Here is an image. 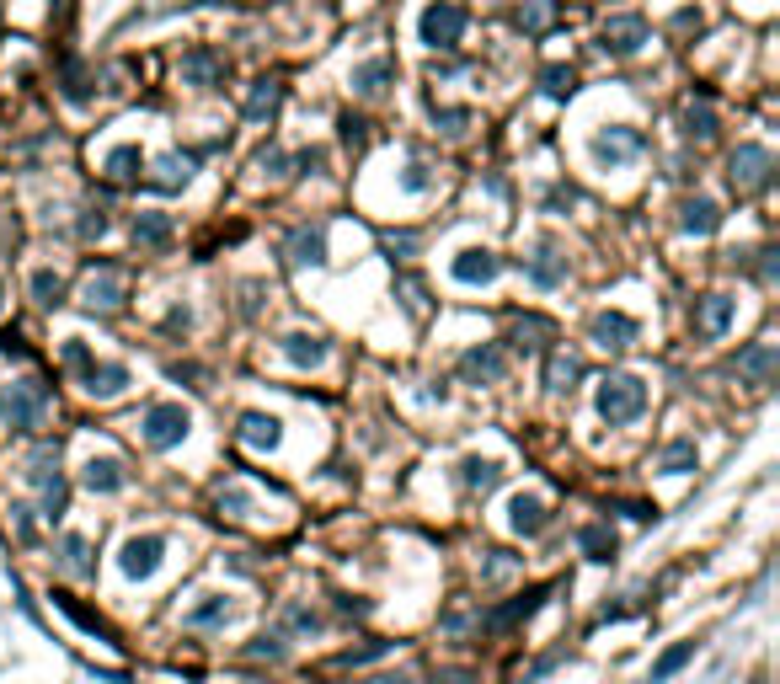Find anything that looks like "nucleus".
Wrapping results in <instances>:
<instances>
[{
  "label": "nucleus",
  "instance_id": "393cba45",
  "mask_svg": "<svg viewBox=\"0 0 780 684\" xmlns=\"http://www.w3.org/2000/svg\"><path fill=\"white\" fill-rule=\"evenodd\" d=\"M284 359H289L294 369H321V364H326V337H316V332H289V337H284Z\"/></svg>",
  "mask_w": 780,
  "mask_h": 684
},
{
  "label": "nucleus",
  "instance_id": "c756f323",
  "mask_svg": "<svg viewBox=\"0 0 780 684\" xmlns=\"http://www.w3.org/2000/svg\"><path fill=\"white\" fill-rule=\"evenodd\" d=\"M278 107H284V86H278V81H257L252 97H246V118H252V123H273Z\"/></svg>",
  "mask_w": 780,
  "mask_h": 684
},
{
  "label": "nucleus",
  "instance_id": "1a4fd4ad",
  "mask_svg": "<svg viewBox=\"0 0 780 684\" xmlns=\"http://www.w3.org/2000/svg\"><path fill=\"white\" fill-rule=\"evenodd\" d=\"M284 257L294 268H321L326 262V225H294L284 241Z\"/></svg>",
  "mask_w": 780,
  "mask_h": 684
},
{
  "label": "nucleus",
  "instance_id": "4c0bfd02",
  "mask_svg": "<svg viewBox=\"0 0 780 684\" xmlns=\"http://www.w3.org/2000/svg\"><path fill=\"white\" fill-rule=\"evenodd\" d=\"M695 439H674V444H668L663 449V455H658V471L663 476H684V471H695Z\"/></svg>",
  "mask_w": 780,
  "mask_h": 684
},
{
  "label": "nucleus",
  "instance_id": "de8ad7c7",
  "mask_svg": "<svg viewBox=\"0 0 780 684\" xmlns=\"http://www.w3.org/2000/svg\"><path fill=\"white\" fill-rule=\"evenodd\" d=\"M396 647V642H364V647H348L337 663H348V668H358V663H374V658H385V652Z\"/></svg>",
  "mask_w": 780,
  "mask_h": 684
},
{
  "label": "nucleus",
  "instance_id": "37998d69",
  "mask_svg": "<svg viewBox=\"0 0 780 684\" xmlns=\"http://www.w3.org/2000/svg\"><path fill=\"white\" fill-rule=\"evenodd\" d=\"M59 86H65V97H70L75 107L91 102V81H86V70L75 65V59H65V75H59Z\"/></svg>",
  "mask_w": 780,
  "mask_h": 684
},
{
  "label": "nucleus",
  "instance_id": "a18cd8bd",
  "mask_svg": "<svg viewBox=\"0 0 780 684\" xmlns=\"http://www.w3.org/2000/svg\"><path fill=\"white\" fill-rule=\"evenodd\" d=\"M107 230H113V220H107V209H86L81 220H75V236H81V241H102Z\"/></svg>",
  "mask_w": 780,
  "mask_h": 684
},
{
  "label": "nucleus",
  "instance_id": "bf43d9fd",
  "mask_svg": "<svg viewBox=\"0 0 780 684\" xmlns=\"http://www.w3.org/2000/svg\"><path fill=\"white\" fill-rule=\"evenodd\" d=\"M11 524H17V535H22V540H33V513H27L22 503L11 508Z\"/></svg>",
  "mask_w": 780,
  "mask_h": 684
},
{
  "label": "nucleus",
  "instance_id": "dca6fc26",
  "mask_svg": "<svg viewBox=\"0 0 780 684\" xmlns=\"http://www.w3.org/2000/svg\"><path fill=\"white\" fill-rule=\"evenodd\" d=\"M647 43V22L642 17H610L599 33V49L604 54H636Z\"/></svg>",
  "mask_w": 780,
  "mask_h": 684
},
{
  "label": "nucleus",
  "instance_id": "4be33fe9",
  "mask_svg": "<svg viewBox=\"0 0 780 684\" xmlns=\"http://www.w3.org/2000/svg\"><path fill=\"white\" fill-rule=\"evenodd\" d=\"M732 310H738L732 294H706V300H700V316H695V332L700 337H722L732 326Z\"/></svg>",
  "mask_w": 780,
  "mask_h": 684
},
{
  "label": "nucleus",
  "instance_id": "a211bd4d",
  "mask_svg": "<svg viewBox=\"0 0 780 684\" xmlns=\"http://www.w3.org/2000/svg\"><path fill=\"white\" fill-rule=\"evenodd\" d=\"M81 380H86V391L97 396V401H113L123 385H129V364H97V359H91L81 369Z\"/></svg>",
  "mask_w": 780,
  "mask_h": 684
},
{
  "label": "nucleus",
  "instance_id": "58836bf2",
  "mask_svg": "<svg viewBox=\"0 0 780 684\" xmlns=\"http://www.w3.org/2000/svg\"><path fill=\"white\" fill-rule=\"evenodd\" d=\"M139 166H145V155H139V145H118L113 155H107V177H113V182H129V177H139Z\"/></svg>",
  "mask_w": 780,
  "mask_h": 684
},
{
  "label": "nucleus",
  "instance_id": "052dcab7",
  "mask_svg": "<svg viewBox=\"0 0 780 684\" xmlns=\"http://www.w3.org/2000/svg\"><path fill=\"white\" fill-rule=\"evenodd\" d=\"M257 166L268 171V177H278V171H284V150H262V155H257Z\"/></svg>",
  "mask_w": 780,
  "mask_h": 684
},
{
  "label": "nucleus",
  "instance_id": "0eeeda50",
  "mask_svg": "<svg viewBox=\"0 0 780 684\" xmlns=\"http://www.w3.org/2000/svg\"><path fill=\"white\" fill-rule=\"evenodd\" d=\"M647 150V139L636 134V129H626V123H604V129L594 134V161L599 166H626V161H636V155Z\"/></svg>",
  "mask_w": 780,
  "mask_h": 684
},
{
  "label": "nucleus",
  "instance_id": "6e6d98bb",
  "mask_svg": "<svg viewBox=\"0 0 780 684\" xmlns=\"http://www.w3.org/2000/svg\"><path fill=\"white\" fill-rule=\"evenodd\" d=\"M65 364H70V369H86V364H91V348H86L81 337H70V342H65Z\"/></svg>",
  "mask_w": 780,
  "mask_h": 684
},
{
  "label": "nucleus",
  "instance_id": "c9c22d12",
  "mask_svg": "<svg viewBox=\"0 0 780 684\" xmlns=\"http://www.w3.org/2000/svg\"><path fill=\"white\" fill-rule=\"evenodd\" d=\"M390 59H364V65L353 70V91L358 97H374V91H385V81H390Z\"/></svg>",
  "mask_w": 780,
  "mask_h": 684
},
{
  "label": "nucleus",
  "instance_id": "ea45409f",
  "mask_svg": "<svg viewBox=\"0 0 780 684\" xmlns=\"http://www.w3.org/2000/svg\"><path fill=\"white\" fill-rule=\"evenodd\" d=\"M540 91H545V97H556V102H567L572 91H577V75L567 65H545L540 70Z\"/></svg>",
  "mask_w": 780,
  "mask_h": 684
},
{
  "label": "nucleus",
  "instance_id": "f257e3e1",
  "mask_svg": "<svg viewBox=\"0 0 780 684\" xmlns=\"http://www.w3.org/2000/svg\"><path fill=\"white\" fill-rule=\"evenodd\" d=\"M49 380H38V375H27V380H11V385H0V423H6L11 433H33L43 423V412H49Z\"/></svg>",
  "mask_w": 780,
  "mask_h": 684
},
{
  "label": "nucleus",
  "instance_id": "f704fd0d",
  "mask_svg": "<svg viewBox=\"0 0 780 684\" xmlns=\"http://www.w3.org/2000/svg\"><path fill=\"white\" fill-rule=\"evenodd\" d=\"M577 546H583L588 562H610V556H615V530H610V524H583Z\"/></svg>",
  "mask_w": 780,
  "mask_h": 684
},
{
  "label": "nucleus",
  "instance_id": "69168bd1",
  "mask_svg": "<svg viewBox=\"0 0 780 684\" xmlns=\"http://www.w3.org/2000/svg\"><path fill=\"white\" fill-rule=\"evenodd\" d=\"M0 305H6V289H0Z\"/></svg>",
  "mask_w": 780,
  "mask_h": 684
},
{
  "label": "nucleus",
  "instance_id": "a878e982",
  "mask_svg": "<svg viewBox=\"0 0 780 684\" xmlns=\"http://www.w3.org/2000/svg\"><path fill=\"white\" fill-rule=\"evenodd\" d=\"M508 342H513L519 353H540L545 342H551V321H545V316H513Z\"/></svg>",
  "mask_w": 780,
  "mask_h": 684
},
{
  "label": "nucleus",
  "instance_id": "473e14b6",
  "mask_svg": "<svg viewBox=\"0 0 780 684\" xmlns=\"http://www.w3.org/2000/svg\"><path fill=\"white\" fill-rule=\"evenodd\" d=\"M187 177H193V155H177V150H171V155H161V161H155V188H187Z\"/></svg>",
  "mask_w": 780,
  "mask_h": 684
},
{
  "label": "nucleus",
  "instance_id": "e433bc0d",
  "mask_svg": "<svg viewBox=\"0 0 780 684\" xmlns=\"http://www.w3.org/2000/svg\"><path fill=\"white\" fill-rule=\"evenodd\" d=\"M54 604H59V610H65L70 620H75V626H81V631H91V636H102V642H113V626H107V620L102 615H91L86 610V604H75L70 594H54Z\"/></svg>",
  "mask_w": 780,
  "mask_h": 684
},
{
  "label": "nucleus",
  "instance_id": "aec40b11",
  "mask_svg": "<svg viewBox=\"0 0 780 684\" xmlns=\"http://www.w3.org/2000/svg\"><path fill=\"white\" fill-rule=\"evenodd\" d=\"M508 524H513V535H540L545 524H551V513H545V503L535 492H519L508 503Z\"/></svg>",
  "mask_w": 780,
  "mask_h": 684
},
{
  "label": "nucleus",
  "instance_id": "2eb2a0df",
  "mask_svg": "<svg viewBox=\"0 0 780 684\" xmlns=\"http://www.w3.org/2000/svg\"><path fill=\"white\" fill-rule=\"evenodd\" d=\"M551 599V588H524L519 599H508V604H497V610L487 615V631H513V626H524L529 615L540 610V604Z\"/></svg>",
  "mask_w": 780,
  "mask_h": 684
},
{
  "label": "nucleus",
  "instance_id": "7ed1b4c3",
  "mask_svg": "<svg viewBox=\"0 0 780 684\" xmlns=\"http://www.w3.org/2000/svg\"><path fill=\"white\" fill-rule=\"evenodd\" d=\"M642 412H647V385L642 380H636V375H604V385H599V417H604V423L626 428Z\"/></svg>",
  "mask_w": 780,
  "mask_h": 684
},
{
  "label": "nucleus",
  "instance_id": "4d7b16f0",
  "mask_svg": "<svg viewBox=\"0 0 780 684\" xmlns=\"http://www.w3.org/2000/svg\"><path fill=\"white\" fill-rule=\"evenodd\" d=\"M364 129H369V123H364V118H342V139H348V145H353V150H364V139H369Z\"/></svg>",
  "mask_w": 780,
  "mask_h": 684
},
{
  "label": "nucleus",
  "instance_id": "680f3d73",
  "mask_svg": "<svg viewBox=\"0 0 780 684\" xmlns=\"http://www.w3.org/2000/svg\"><path fill=\"white\" fill-rule=\"evenodd\" d=\"M433 684H471V668H439Z\"/></svg>",
  "mask_w": 780,
  "mask_h": 684
},
{
  "label": "nucleus",
  "instance_id": "f3484780",
  "mask_svg": "<svg viewBox=\"0 0 780 684\" xmlns=\"http://www.w3.org/2000/svg\"><path fill=\"white\" fill-rule=\"evenodd\" d=\"M503 369H508V359H503V348H492V342H481V348H471L460 359V375L471 385H497V380H503Z\"/></svg>",
  "mask_w": 780,
  "mask_h": 684
},
{
  "label": "nucleus",
  "instance_id": "6e6552de",
  "mask_svg": "<svg viewBox=\"0 0 780 684\" xmlns=\"http://www.w3.org/2000/svg\"><path fill=\"white\" fill-rule=\"evenodd\" d=\"M161 556H166V540H161V535H134V540H123L118 567H123V578L145 583V578H155V572H161Z\"/></svg>",
  "mask_w": 780,
  "mask_h": 684
},
{
  "label": "nucleus",
  "instance_id": "412c9836",
  "mask_svg": "<svg viewBox=\"0 0 780 684\" xmlns=\"http://www.w3.org/2000/svg\"><path fill=\"white\" fill-rule=\"evenodd\" d=\"M171 236H177V220L171 214H134V246H145V252H161V246H171Z\"/></svg>",
  "mask_w": 780,
  "mask_h": 684
},
{
  "label": "nucleus",
  "instance_id": "7c9ffc66",
  "mask_svg": "<svg viewBox=\"0 0 780 684\" xmlns=\"http://www.w3.org/2000/svg\"><path fill=\"white\" fill-rule=\"evenodd\" d=\"M236 615V604H230L225 594H204L187 610V626H198V631H209V626H225V620Z\"/></svg>",
  "mask_w": 780,
  "mask_h": 684
},
{
  "label": "nucleus",
  "instance_id": "8fccbe9b",
  "mask_svg": "<svg viewBox=\"0 0 780 684\" xmlns=\"http://www.w3.org/2000/svg\"><path fill=\"white\" fill-rule=\"evenodd\" d=\"M433 123H439L444 134H460L465 123H471V113H465V107H433Z\"/></svg>",
  "mask_w": 780,
  "mask_h": 684
},
{
  "label": "nucleus",
  "instance_id": "e2e57ef3",
  "mask_svg": "<svg viewBox=\"0 0 780 684\" xmlns=\"http://www.w3.org/2000/svg\"><path fill=\"white\" fill-rule=\"evenodd\" d=\"M620 508H626L636 524H652V519H658V508H652V503H620Z\"/></svg>",
  "mask_w": 780,
  "mask_h": 684
},
{
  "label": "nucleus",
  "instance_id": "6ab92c4d",
  "mask_svg": "<svg viewBox=\"0 0 780 684\" xmlns=\"http://www.w3.org/2000/svg\"><path fill=\"white\" fill-rule=\"evenodd\" d=\"M81 481L91 492H123V487H129V471H123V460H113V455H91Z\"/></svg>",
  "mask_w": 780,
  "mask_h": 684
},
{
  "label": "nucleus",
  "instance_id": "bb28decb",
  "mask_svg": "<svg viewBox=\"0 0 780 684\" xmlns=\"http://www.w3.org/2000/svg\"><path fill=\"white\" fill-rule=\"evenodd\" d=\"M679 225L690 230V236H711V230L722 225V209H716L711 198H684V209H679Z\"/></svg>",
  "mask_w": 780,
  "mask_h": 684
},
{
  "label": "nucleus",
  "instance_id": "20e7f679",
  "mask_svg": "<svg viewBox=\"0 0 780 684\" xmlns=\"http://www.w3.org/2000/svg\"><path fill=\"white\" fill-rule=\"evenodd\" d=\"M187 428H193V417H187V407H177V401H155V407L139 417V433H145L150 449H177L187 439Z\"/></svg>",
  "mask_w": 780,
  "mask_h": 684
},
{
  "label": "nucleus",
  "instance_id": "09e8293b",
  "mask_svg": "<svg viewBox=\"0 0 780 684\" xmlns=\"http://www.w3.org/2000/svg\"><path fill=\"white\" fill-rule=\"evenodd\" d=\"M380 246H385L390 262H407L417 252V236H412V230H401V236H380Z\"/></svg>",
  "mask_w": 780,
  "mask_h": 684
},
{
  "label": "nucleus",
  "instance_id": "cd10ccee",
  "mask_svg": "<svg viewBox=\"0 0 780 684\" xmlns=\"http://www.w3.org/2000/svg\"><path fill=\"white\" fill-rule=\"evenodd\" d=\"M59 567L70 572V578H91L97 562H91V540L86 535H65L59 540Z\"/></svg>",
  "mask_w": 780,
  "mask_h": 684
},
{
  "label": "nucleus",
  "instance_id": "603ef678",
  "mask_svg": "<svg viewBox=\"0 0 780 684\" xmlns=\"http://www.w3.org/2000/svg\"><path fill=\"white\" fill-rule=\"evenodd\" d=\"M428 182H433L428 166H423V161H407V171H401V188H407V193H423Z\"/></svg>",
  "mask_w": 780,
  "mask_h": 684
},
{
  "label": "nucleus",
  "instance_id": "c03bdc74",
  "mask_svg": "<svg viewBox=\"0 0 780 684\" xmlns=\"http://www.w3.org/2000/svg\"><path fill=\"white\" fill-rule=\"evenodd\" d=\"M214 508H220L225 519H246V513H252V492H246V487H220Z\"/></svg>",
  "mask_w": 780,
  "mask_h": 684
},
{
  "label": "nucleus",
  "instance_id": "864d4df0",
  "mask_svg": "<svg viewBox=\"0 0 780 684\" xmlns=\"http://www.w3.org/2000/svg\"><path fill=\"white\" fill-rule=\"evenodd\" d=\"M289 626L294 631H321V615L305 610V604H289Z\"/></svg>",
  "mask_w": 780,
  "mask_h": 684
},
{
  "label": "nucleus",
  "instance_id": "79ce46f5",
  "mask_svg": "<svg viewBox=\"0 0 780 684\" xmlns=\"http://www.w3.org/2000/svg\"><path fill=\"white\" fill-rule=\"evenodd\" d=\"M33 300L38 305H59V300H65V278H59L54 268H38L33 273Z\"/></svg>",
  "mask_w": 780,
  "mask_h": 684
},
{
  "label": "nucleus",
  "instance_id": "13d9d810",
  "mask_svg": "<svg viewBox=\"0 0 780 684\" xmlns=\"http://www.w3.org/2000/svg\"><path fill=\"white\" fill-rule=\"evenodd\" d=\"M401 300H407V310H412V316H423V310H428V305H423V289H417L412 278H401Z\"/></svg>",
  "mask_w": 780,
  "mask_h": 684
},
{
  "label": "nucleus",
  "instance_id": "39448f33",
  "mask_svg": "<svg viewBox=\"0 0 780 684\" xmlns=\"http://www.w3.org/2000/svg\"><path fill=\"white\" fill-rule=\"evenodd\" d=\"M770 171H775V155L764 145H738V150H732V161H727V177H732V188H738V193L770 188Z\"/></svg>",
  "mask_w": 780,
  "mask_h": 684
},
{
  "label": "nucleus",
  "instance_id": "f03ea898",
  "mask_svg": "<svg viewBox=\"0 0 780 684\" xmlns=\"http://www.w3.org/2000/svg\"><path fill=\"white\" fill-rule=\"evenodd\" d=\"M27 487H38L43 497V513L49 519H65V508H70V481L65 471H59V444H38L33 455H27Z\"/></svg>",
  "mask_w": 780,
  "mask_h": 684
},
{
  "label": "nucleus",
  "instance_id": "9b49d317",
  "mask_svg": "<svg viewBox=\"0 0 780 684\" xmlns=\"http://www.w3.org/2000/svg\"><path fill=\"white\" fill-rule=\"evenodd\" d=\"M588 332H594V342H599L604 353H626L631 342H636V321L626 316V310H599Z\"/></svg>",
  "mask_w": 780,
  "mask_h": 684
},
{
  "label": "nucleus",
  "instance_id": "4468645a",
  "mask_svg": "<svg viewBox=\"0 0 780 684\" xmlns=\"http://www.w3.org/2000/svg\"><path fill=\"white\" fill-rule=\"evenodd\" d=\"M524 273H529V284L556 289L561 278H567V257H561V246H556V241H540L535 252L524 257Z\"/></svg>",
  "mask_w": 780,
  "mask_h": 684
},
{
  "label": "nucleus",
  "instance_id": "c85d7f7f",
  "mask_svg": "<svg viewBox=\"0 0 780 684\" xmlns=\"http://www.w3.org/2000/svg\"><path fill=\"white\" fill-rule=\"evenodd\" d=\"M497 481H503V465H497V460H481V455L460 460V487L465 492H492Z\"/></svg>",
  "mask_w": 780,
  "mask_h": 684
},
{
  "label": "nucleus",
  "instance_id": "b1692460",
  "mask_svg": "<svg viewBox=\"0 0 780 684\" xmlns=\"http://www.w3.org/2000/svg\"><path fill=\"white\" fill-rule=\"evenodd\" d=\"M738 375L748 385H770V375H775V342H748V348L738 353Z\"/></svg>",
  "mask_w": 780,
  "mask_h": 684
},
{
  "label": "nucleus",
  "instance_id": "72a5a7b5",
  "mask_svg": "<svg viewBox=\"0 0 780 684\" xmlns=\"http://www.w3.org/2000/svg\"><path fill=\"white\" fill-rule=\"evenodd\" d=\"M695 647H700V642H674V647H668V652H663V658H658V663H652V668H647V684H668V679H674V674H679V668H684V663H690V658H695Z\"/></svg>",
  "mask_w": 780,
  "mask_h": 684
},
{
  "label": "nucleus",
  "instance_id": "0e129e2a",
  "mask_svg": "<svg viewBox=\"0 0 780 684\" xmlns=\"http://www.w3.org/2000/svg\"><path fill=\"white\" fill-rule=\"evenodd\" d=\"M364 684H412L407 674H374V679H364Z\"/></svg>",
  "mask_w": 780,
  "mask_h": 684
},
{
  "label": "nucleus",
  "instance_id": "5fc2aeb1",
  "mask_svg": "<svg viewBox=\"0 0 780 684\" xmlns=\"http://www.w3.org/2000/svg\"><path fill=\"white\" fill-rule=\"evenodd\" d=\"M513 567H519V556H508V551H492V562H487V578L497 583V578H508Z\"/></svg>",
  "mask_w": 780,
  "mask_h": 684
},
{
  "label": "nucleus",
  "instance_id": "3c124183",
  "mask_svg": "<svg viewBox=\"0 0 780 684\" xmlns=\"http://www.w3.org/2000/svg\"><path fill=\"white\" fill-rule=\"evenodd\" d=\"M246 658H268V663H278V658H284V642H278V636H257V642L246 647Z\"/></svg>",
  "mask_w": 780,
  "mask_h": 684
},
{
  "label": "nucleus",
  "instance_id": "f8f14e48",
  "mask_svg": "<svg viewBox=\"0 0 780 684\" xmlns=\"http://www.w3.org/2000/svg\"><path fill=\"white\" fill-rule=\"evenodd\" d=\"M449 273H455L460 284H492V278L503 273V257L487 252V246H465V252L449 262Z\"/></svg>",
  "mask_w": 780,
  "mask_h": 684
},
{
  "label": "nucleus",
  "instance_id": "9d476101",
  "mask_svg": "<svg viewBox=\"0 0 780 684\" xmlns=\"http://www.w3.org/2000/svg\"><path fill=\"white\" fill-rule=\"evenodd\" d=\"M225 81V54H214L209 43H198V49L182 54V86H220Z\"/></svg>",
  "mask_w": 780,
  "mask_h": 684
},
{
  "label": "nucleus",
  "instance_id": "a19ab883",
  "mask_svg": "<svg viewBox=\"0 0 780 684\" xmlns=\"http://www.w3.org/2000/svg\"><path fill=\"white\" fill-rule=\"evenodd\" d=\"M684 134H690V139H700V145H706V139L716 134V113H711V107L706 102H690V107H684Z\"/></svg>",
  "mask_w": 780,
  "mask_h": 684
},
{
  "label": "nucleus",
  "instance_id": "49530a36",
  "mask_svg": "<svg viewBox=\"0 0 780 684\" xmlns=\"http://www.w3.org/2000/svg\"><path fill=\"white\" fill-rule=\"evenodd\" d=\"M551 11H556V0H524V11H519V27H524V33H540V27L551 22Z\"/></svg>",
  "mask_w": 780,
  "mask_h": 684
},
{
  "label": "nucleus",
  "instance_id": "2f4dec72",
  "mask_svg": "<svg viewBox=\"0 0 780 684\" xmlns=\"http://www.w3.org/2000/svg\"><path fill=\"white\" fill-rule=\"evenodd\" d=\"M577 380H583V359H577V353H551V359H545V385H551V391H572Z\"/></svg>",
  "mask_w": 780,
  "mask_h": 684
},
{
  "label": "nucleus",
  "instance_id": "423d86ee",
  "mask_svg": "<svg viewBox=\"0 0 780 684\" xmlns=\"http://www.w3.org/2000/svg\"><path fill=\"white\" fill-rule=\"evenodd\" d=\"M417 33H423L428 49H455L460 33H465V11L455 6V0H433V6L423 11V22H417Z\"/></svg>",
  "mask_w": 780,
  "mask_h": 684
},
{
  "label": "nucleus",
  "instance_id": "5701e85b",
  "mask_svg": "<svg viewBox=\"0 0 780 684\" xmlns=\"http://www.w3.org/2000/svg\"><path fill=\"white\" fill-rule=\"evenodd\" d=\"M241 444H252V449H278L284 444V423L268 412H241Z\"/></svg>",
  "mask_w": 780,
  "mask_h": 684
},
{
  "label": "nucleus",
  "instance_id": "ddd939ff",
  "mask_svg": "<svg viewBox=\"0 0 780 684\" xmlns=\"http://www.w3.org/2000/svg\"><path fill=\"white\" fill-rule=\"evenodd\" d=\"M123 300H129V289H123V278L113 273V268H91V278H86V289H81V305L86 310H123Z\"/></svg>",
  "mask_w": 780,
  "mask_h": 684
}]
</instances>
